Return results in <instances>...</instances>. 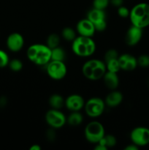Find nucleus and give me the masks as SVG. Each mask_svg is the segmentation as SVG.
<instances>
[{"mask_svg":"<svg viewBox=\"0 0 149 150\" xmlns=\"http://www.w3.org/2000/svg\"><path fill=\"white\" fill-rule=\"evenodd\" d=\"M29 61L38 66H46L51 61V49L45 44H33L26 51Z\"/></svg>","mask_w":149,"mask_h":150,"instance_id":"1","label":"nucleus"},{"mask_svg":"<svg viewBox=\"0 0 149 150\" xmlns=\"http://www.w3.org/2000/svg\"><path fill=\"white\" fill-rule=\"evenodd\" d=\"M129 19L131 25L140 29L149 26V4L140 2L135 4L130 10Z\"/></svg>","mask_w":149,"mask_h":150,"instance_id":"2","label":"nucleus"},{"mask_svg":"<svg viewBox=\"0 0 149 150\" xmlns=\"http://www.w3.org/2000/svg\"><path fill=\"white\" fill-rule=\"evenodd\" d=\"M106 71L105 62L97 59L88 60L83 64L82 67L83 76L90 81H97L102 79Z\"/></svg>","mask_w":149,"mask_h":150,"instance_id":"3","label":"nucleus"},{"mask_svg":"<svg viewBox=\"0 0 149 150\" xmlns=\"http://www.w3.org/2000/svg\"><path fill=\"white\" fill-rule=\"evenodd\" d=\"M72 51L80 57H91L96 51V43L92 38L79 35L72 42Z\"/></svg>","mask_w":149,"mask_h":150,"instance_id":"4","label":"nucleus"},{"mask_svg":"<svg viewBox=\"0 0 149 150\" xmlns=\"http://www.w3.org/2000/svg\"><path fill=\"white\" fill-rule=\"evenodd\" d=\"M84 136L89 143L96 144L105 136V127L99 122L92 121L85 127Z\"/></svg>","mask_w":149,"mask_h":150,"instance_id":"5","label":"nucleus"},{"mask_svg":"<svg viewBox=\"0 0 149 150\" xmlns=\"http://www.w3.org/2000/svg\"><path fill=\"white\" fill-rule=\"evenodd\" d=\"M105 100L100 98H91L85 103L84 109L86 115L91 118H97L104 113L105 109Z\"/></svg>","mask_w":149,"mask_h":150,"instance_id":"6","label":"nucleus"},{"mask_svg":"<svg viewBox=\"0 0 149 150\" xmlns=\"http://www.w3.org/2000/svg\"><path fill=\"white\" fill-rule=\"evenodd\" d=\"M46 72L51 79L59 81L66 76L67 73V68L64 61L51 60L46 65Z\"/></svg>","mask_w":149,"mask_h":150,"instance_id":"7","label":"nucleus"},{"mask_svg":"<svg viewBox=\"0 0 149 150\" xmlns=\"http://www.w3.org/2000/svg\"><path fill=\"white\" fill-rule=\"evenodd\" d=\"M45 122L53 129H60L67 123V117L60 109H50L45 114Z\"/></svg>","mask_w":149,"mask_h":150,"instance_id":"8","label":"nucleus"},{"mask_svg":"<svg viewBox=\"0 0 149 150\" xmlns=\"http://www.w3.org/2000/svg\"><path fill=\"white\" fill-rule=\"evenodd\" d=\"M131 142L139 147L149 144V128L143 126L134 127L130 133Z\"/></svg>","mask_w":149,"mask_h":150,"instance_id":"9","label":"nucleus"},{"mask_svg":"<svg viewBox=\"0 0 149 150\" xmlns=\"http://www.w3.org/2000/svg\"><path fill=\"white\" fill-rule=\"evenodd\" d=\"M87 18L91 21L96 31L102 32L107 27L106 14L105 10L93 8L88 13Z\"/></svg>","mask_w":149,"mask_h":150,"instance_id":"10","label":"nucleus"},{"mask_svg":"<svg viewBox=\"0 0 149 150\" xmlns=\"http://www.w3.org/2000/svg\"><path fill=\"white\" fill-rule=\"evenodd\" d=\"M7 47L12 52H18L24 45V39L22 35L18 32L11 33L7 38Z\"/></svg>","mask_w":149,"mask_h":150,"instance_id":"11","label":"nucleus"},{"mask_svg":"<svg viewBox=\"0 0 149 150\" xmlns=\"http://www.w3.org/2000/svg\"><path fill=\"white\" fill-rule=\"evenodd\" d=\"M76 32L80 36L92 38L96 31L91 21L86 18L81 19L77 22L76 26Z\"/></svg>","mask_w":149,"mask_h":150,"instance_id":"12","label":"nucleus"},{"mask_svg":"<svg viewBox=\"0 0 149 150\" xmlns=\"http://www.w3.org/2000/svg\"><path fill=\"white\" fill-rule=\"evenodd\" d=\"M85 100L83 97L77 94H72L65 99L64 105L70 111H80L84 108Z\"/></svg>","mask_w":149,"mask_h":150,"instance_id":"13","label":"nucleus"},{"mask_svg":"<svg viewBox=\"0 0 149 150\" xmlns=\"http://www.w3.org/2000/svg\"><path fill=\"white\" fill-rule=\"evenodd\" d=\"M143 38V29L131 25L127 30L125 36V42L129 46L137 45Z\"/></svg>","mask_w":149,"mask_h":150,"instance_id":"14","label":"nucleus"},{"mask_svg":"<svg viewBox=\"0 0 149 150\" xmlns=\"http://www.w3.org/2000/svg\"><path fill=\"white\" fill-rule=\"evenodd\" d=\"M118 59L121 70H124V71H132L135 70L138 66L137 58L129 54H124L122 55H119Z\"/></svg>","mask_w":149,"mask_h":150,"instance_id":"15","label":"nucleus"},{"mask_svg":"<svg viewBox=\"0 0 149 150\" xmlns=\"http://www.w3.org/2000/svg\"><path fill=\"white\" fill-rule=\"evenodd\" d=\"M123 99H124V96H123L122 93L115 89L107 95L105 100V103L108 106L114 108V107L118 106L122 103Z\"/></svg>","mask_w":149,"mask_h":150,"instance_id":"16","label":"nucleus"},{"mask_svg":"<svg viewBox=\"0 0 149 150\" xmlns=\"http://www.w3.org/2000/svg\"><path fill=\"white\" fill-rule=\"evenodd\" d=\"M102 79L106 87L111 90H115L119 85V77L116 73L106 71Z\"/></svg>","mask_w":149,"mask_h":150,"instance_id":"17","label":"nucleus"},{"mask_svg":"<svg viewBox=\"0 0 149 150\" xmlns=\"http://www.w3.org/2000/svg\"><path fill=\"white\" fill-rule=\"evenodd\" d=\"M50 106L54 109H61L64 105L65 100L59 94H53L51 95L48 100Z\"/></svg>","mask_w":149,"mask_h":150,"instance_id":"18","label":"nucleus"},{"mask_svg":"<svg viewBox=\"0 0 149 150\" xmlns=\"http://www.w3.org/2000/svg\"><path fill=\"white\" fill-rule=\"evenodd\" d=\"M83 121V117L80 111H71V114L69 115L68 117H67V123L73 127L80 125Z\"/></svg>","mask_w":149,"mask_h":150,"instance_id":"19","label":"nucleus"},{"mask_svg":"<svg viewBox=\"0 0 149 150\" xmlns=\"http://www.w3.org/2000/svg\"><path fill=\"white\" fill-rule=\"evenodd\" d=\"M66 54L64 50L61 47L58 46L51 49V60L54 61H64Z\"/></svg>","mask_w":149,"mask_h":150,"instance_id":"20","label":"nucleus"},{"mask_svg":"<svg viewBox=\"0 0 149 150\" xmlns=\"http://www.w3.org/2000/svg\"><path fill=\"white\" fill-rule=\"evenodd\" d=\"M116 143V138L115 136H112V135H105L97 144H100L103 145V146H106L107 148L109 149V148L115 146Z\"/></svg>","mask_w":149,"mask_h":150,"instance_id":"21","label":"nucleus"},{"mask_svg":"<svg viewBox=\"0 0 149 150\" xmlns=\"http://www.w3.org/2000/svg\"><path fill=\"white\" fill-rule=\"evenodd\" d=\"M76 33H77V32L74 31L72 28L65 27L63 29L62 32H61V35H62V38H64V40L72 42L77 37Z\"/></svg>","mask_w":149,"mask_h":150,"instance_id":"22","label":"nucleus"},{"mask_svg":"<svg viewBox=\"0 0 149 150\" xmlns=\"http://www.w3.org/2000/svg\"><path fill=\"white\" fill-rule=\"evenodd\" d=\"M60 43V37L55 33L51 34L47 38L46 45L49 47L51 49L59 46Z\"/></svg>","mask_w":149,"mask_h":150,"instance_id":"23","label":"nucleus"},{"mask_svg":"<svg viewBox=\"0 0 149 150\" xmlns=\"http://www.w3.org/2000/svg\"><path fill=\"white\" fill-rule=\"evenodd\" d=\"M118 59H114L109 60V61L105 62L107 71L118 73V72L121 70Z\"/></svg>","mask_w":149,"mask_h":150,"instance_id":"24","label":"nucleus"},{"mask_svg":"<svg viewBox=\"0 0 149 150\" xmlns=\"http://www.w3.org/2000/svg\"><path fill=\"white\" fill-rule=\"evenodd\" d=\"M8 66L12 71L18 72L22 70L23 64L21 60L18 59H14L10 60Z\"/></svg>","mask_w":149,"mask_h":150,"instance_id":"25","label":"nucleus"},{"mask_svg":"<svg viewBox=\"0 0 149 150\" xmlns=\"http://www.w3.org/2000/svg\"><path fill=\"white\" fill-rule=\"evenodd\" d=\"M110 4V0H93V7L98 10H105Z\"/></svg>","mask_w":149,"mask_h":150,"instance_id":"26","label":"nucleus"},{"mask_svg":"<svg viewBox=\"0 0 149 150\" xmlns=\"http://www.w3.org/2000/svg\"><path fill=\"white\" fill-rule=\"evenodd\" d=\"M137 59V64L140 67L145 68L149 67V55L148 54H142L140 55Z\"/></svg>","mask_w":149,"mask_h":150,"instance_id":"27","label":"nucleus"},{"mask_svg":"<svg viewBox=\"0 0 149 150\" xmlns=\"http://www.w3.org/2000/svg\"><path fill=\"white\" fill-rule=\"evenodd\" d=\"M10 59L9 56L4 50L0 49V68H3L8 66Z\"/></svg>","mask_w":149,"mask_h":150,"instance_id":"28","label":"nucleus"},{"mask_svg":"<svg viewBox=\"0 0 149 150\" xmlns=\"http://www.w3.org/2000/svg\"><path fill=\"white\" fill-rule=\"evenodd\" d=\"M119 57L118 51L115 49H109L106 51L105 54V62L109 61V60L114 59H118Z\"/></svg>","mask_w":149,"mask_h":150,"instance_id":"29","label":"nucleus"},{"mask_svg":"<svg viewBox=\"0 0 149 150\" xmlns=\"http://www.w3.org/2000/svg\"><path fill=\"white\" fill-rule=\"evenodd\" d=\"M118 15L122 18H127L129 17L130 10L127 8L125 6L122 5L121 7H118Z\"/></svg>","mask_w":149,"mask_h":150,"instance_id":"30","label":"nucleus"},{"mask_svg":"<svg viewBox=\"0 0 149 150\" xmlns=\"http://www.w3.org/2000/svg\"><path fill=\"white\" fill-rule=\"evenodd\" d=\"M110 3L114 7H119L123 5L124 0H110Z\"/></svg>","mask_w":149,"mask_h":150,"instance_id":"31","label":"nucleus"},{"mask_svg":"<svg viewBox=\"0 0 149 150\" xmlns=\"http://www.w3.org/2000/svg\"><path fill=\"white\" fill-rule=\"evenodd\" d=\"M47 137L50 140H52V139H53L55 138V133H54L53 128H51V130H48V133H47Z\"/></svg>","mask_w":149,"mask_h":150,"instance_id":"32","label":"nucleus"},{"mask_svg":"<svg viewBox=\"0 0 149 150\" xmlns=\"http://www.w3.org/2000/svg\"><path fill=\"white\" fill-rule=\"evenodd\" d=\"M139 146H137V145H135L134 144H129L127 146H126L125 147V150H137L139 149Z\"/></svg>","mask_w":149,"mask_h":150,"instance_id":"33","label":"nucleus"},{"mask_svg":"<svg viewBox=\"0 0 149 150\" xmlns=\"http://www.w3.org/2000/svg\"><path fill=\"white\" fill-rule=\"evenodd\" d=\"M6 104H7V99L5 97H1L0 98V107L3 108L5 106Z\"/></svg>","mask_w":149,"mask_h":150,"instance_id":"34","label":"nucleus"},{"mask_svg":"<svg viewBox=\"0 0 149 150\" xmlns=\"http://www.w3.org/2000/svg\"><path fill=\"white\" fill-rule=\"evenodd\" d=\"M95 150H108V148H107L106 146H103V145L100 144H96V146L94 147Z\"/></svg>","mask_w":149,"mask_h":150,"instance_id":"35","label":"nucleus"},{"mask_svg":"<svg viewBox=\"0 0 149 150\" xmlns=\"http://www.w3.org/2000/svg\"><path fill=\"white\" fill-rule=\"evenodd\" d=\"M30 150H41V146L38 144H33L30 148Z\"/></svg>","mask_w":149,"mask_h":150,"instance_id":"36","label":"nucleus"}]
</instances>
